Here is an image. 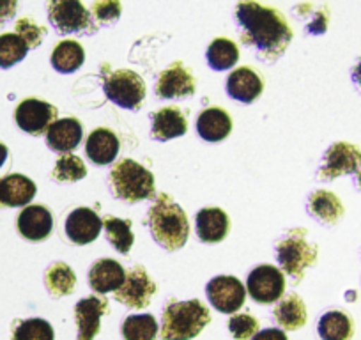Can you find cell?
I'll return each instance as SVG.
<instances>
[{
  "instance_id": "21",
  "label": "cell",
  "mask_w": 361,
  "mask_h": 340,
  "mask_svg": "<svg viewBox=\"0 0 361 340\" xmlns=\"http://www.w3.org/2000/svg\"><path fill=\"white\" fill-rule=\"evenodd\" d=\"M195 227L200 241L220 243L227 238L231 221H228L227 213L220 207H204L197 213Z\"/></svg>"
},
{
  "instance_id": "3",
  "label": "cell",
  "mask_w": 361,
  "mask_h": 340,
  "mask_svg": "<svg viewBox=\"0 0 361 340\" xmlns=\"http://www.w3.org/2000/svg\"><path fill=\"white\" fill-rule=\"evenodd\" d=\"M209 310L202 301H170L161 315V339L192 340L209 324Z\"/></svg>"
},
{
  "instance_id": "1",
  "label": "cell",
  "mask_w": 361,
  "mask_h": 340,
  "mask_svg": "<svg viewBox=\"0 0 361 340\" xmlns=\"http://www.w3.org/2000/svg\"><path fill=\"white\" fill-rule=\"evenodd\" d=\"M235 22L243 43L252 47L257 59L264 62L279 61L293 41V30L286 16L275 8L241 2L235 8Z\"/></svg>"
},
{
  "instance_id": "39",
  "label": "cell",
  "mask_w": 361,
  "mask_h": 340,
  "mask_svg": "<svg viewBox=\"0 0 361 340\" xmlns=\"http://www.w3.org/2000/svg\"><path fill=\"white\" fill-rule=\"evenodd\" d=\"M18 2L15 0H0V27L6 25L16 15Z\"/></svg>"
},
{
  "instance_id": "8",
  "label": "cell",
  "mask_w": 361,
  "mask_h": 340,
  "mask_svg": "<svg viewBox=\"0 0 361 340\" xmlns=\"http://www.w3.org/2000/svg\"><path fill=\"white\" fill-rule=\"evenodd\" d=\"M361 163V151L356 145L349 142H335L329 145L328 151L322 156V163L319 166L317 178L321 181H331V179L340 178V176L356 172Z\"/></svg>"
},
{
  "instance_id": "7",
  "label": "cell",
  "mask_w": 361,
  "mask_h": 340,
  "mask_svg": "<svg viewBox=\"0 0 361 340\" xmlns=\"http://www.w3.org/2000/svg\"><path fill=\"white\" fill-rule=\"evenodd\" d=\"M106 98L126 110H138L145 99V83L138 73L131 69L112 71L103 82Z\"/></svg>"
},
{
  "instance_id": "29",
  "label": "cell",
  "mask_w": 361,
  "mask_h": 340,
  "mask_svg": "<svg viewBox=\"0 0 361 340\" xmlns=\"http://www.w3.org/2000/svg\"><path fill=\"white\" fill-rule=\"evenodd\" d=\"M75 272L66 262H54L44 273V286L54 298L68 296L75 291Z\"/></svg>"
},
{
  "instance_id": "32",
  "label": "cell",
  "mask_w": 361,
  "mask_h": 340,
  "mask_svg": "<svg viewBox=\"0 0 361 340\" xmlns=\"http://www.w3.org/2000/svg\"><path fill=\"white\" fill-rule=\"evenodd\" d=\"M124 340H156L158 322L151 314H137L126 317L121 328Z\"/></svg>"
},
{
  "instance_id": "11",
  "label": "cell",
  "mask_w": 361,
  "mask_h": 340,
  "mask_svg": "<svg viewBox=\"0 0 361 340\" xmlns=\"http://www.w3.org/2000/svg\"><path fill=\"white\" fill-rule=\"evenodd\" d=\"M206 294L214 310L221 314H234L245 305L246 289L235 277L220 275L209 280Z\"/></svg>"
},
{
  "instance_id": "41",
  "label": "cell",
  "mask_w": 361,
  "mask_h": 340,
  "mask_svg": "<svg viewBox=\"0 0 361 340\" xmlns=\"http://www.w3.org/2000/svg\"><path fill=\"white\" fill-rule=\"evenodd\" d=\"M350 78H353L354 85L361 91V57L357 59V62L353 66V69H350Z\"/></svg>"
},
{
  "instance_id": "4",
  "label": "cell",
  "mask_w": 361,
  "mask_h": 340,
  "mask_svg": "<svg viewBox=\"0 0 361 340\" xmlns=\"http://www.w3.org/2000/svg\"><path fill=\"white\" fill-rule=\"evenodd\" d=\"M110 186L116 199L128 204L142 202L154 195V176L140 163L124 158L110 172Z\"/></svg>"
},
{
  "instance_id": "27",
  "label": "cell",
  "mask_w": 361,
  "mask_h": 340,
  "mask_svg": "<svg viewBox=\"0 0 361 340\" xmlns=\"http://www.w3.org/2000/svg\"><path fill=\"white\" fill-rule=\"evenodd\" d=\"M83 61H85V50L76 41H61L57 47L51 51L50 62L54 66L55 71L62 73V75H69L75 73L76 69L82 68Z\"/></svg>"
},
{
  "instance_id": "43",
  "label": "cell",
  "mask_w": 361,
  "mask_h": 340,
  "mask_svg": "<svg viewBox=\"0 0 361 340\" xmlns=\"http://www.w3.org/2000/svg\"><path fill=\"white\" fill-rule=\"evenodd\" d=\"M353 181H354V186H356L357 190H361V163L356 169V172L353 174Z\"/></svg>"
},
{
  "instance_id": "14",
  "label": "cell",
  "mask_w": 361,
  "mask_h": 340,
  "mask_svg": "<svg viewBox=\"0 0 361 340\" xmlns=\"http://www.w3.org/2000/svg\"><path fill=\"white\" fill-rule=\"evenodd\" d=\"M109 314V300L99 296H87L76 303L75 321L78 326L76 340H92L99 333L102 317Z\"/></svg>"
},
{
  "instance_id": "34",
  "label": "cell",
  "mask_w": 361,
  "mask_h": 340,
  "mask_svg": "<svg viewBox=\"0 0 361 340\" xmlns=\"http://www.w3.org/2000/svg\"><path fill=\"white\" fill-rule=\"evenodd\" d=\"M13 340H55V333L50 322L41 317H32L15 322Z\"/></svg>"
},
{
  "instance_id": "12",
  "label": "cell",
  "mask_w": 361,
  "mask_h": 340,
  "mask_svg": "<svg viewBox=\"0 0 361 340\" xmlns=\"http://www.w3.org/2000/svg\"><path fill=\"white\" fill-rule=\"evenodd\" d=\"M156 293V284L147 275L144 266H135L126 273V280L116 291L117 301L128 308H145Z\"/></svg>"
},
{
  "instance_id": "20",
  "label": "cell",
  "mask_w": 361,
  "mask_h": 340,
  "mask_svg": "<svg viewBox=\"0 0 361 340\" xmlns=\"http://www.w3.org/2000/svg\"><path fill=\"white\" fill-rule=\"evenodd\" d=\"M151 137L158 142L172 140V138L183 137L188 131L185 114L176 107L161 109L151 117Z\"/></svg>"
},
{
  "instance_id": "38",
  "label": "cell",
  "mask_w": 361,
  "mask_h": 340,
  "mask_svg": "<svg viewBox=\"0 0 361 340\" xmlns=\"http://www.w3.org/2000/svg\"><path fill=\"white\" fill-rule=\"evenodd\" d=\"M92 16L99 22V25H112L121 16L119 2H94L92 4Z\"/></svg>"
},
{
  "instance_id": "15",
  "label": "cell",
  "mask_w": 361,
  "mask_h": 340,
  "mask_svg": "<svg viewBox=\"0 0 361 340\" xmlns=\"http://www.w3.org/2000/svg\"><path fill=\"white\" fill-rule=\"evenodd\" d=\"M66 236L75 245H89L96 241L103 229V220L89 207H76L66 218Z\"/></svg>"
},
{
  "instance_id": "42",
  "label": "cell",
  "mask_w": 361,
  "mask_h": 340,
  "mask_svg": "<svg viewBox=\"0 0 361 340\" xmlns=\"http://www.w3.org/2000/svg\"><path fill=\"white\" fill-rule=\"evenodd\" d=\"M8 154H9L8 147L0 142V169H2V165H4L6 159H8Z\"/></svg>"
},
{
  "instance_id": "25",
  "label": "cell",
  "mask_w": 361,
  "mask_h": 340,
  "mask_svg": "<svg viewBox=\"0 0 361 340\" xmlns=\"http://www.w3.org/2000/svg\"><path fill=\"white\" fill-rule=\"evenodd\" d=\"M232 121L225 110L206 109L197 119V133L206 142H221L231 135Z\"/></svg>"
},
{
  "instance_id": "28",
  "label": "cell",
  "mask_w": 361,
  "mask_h": 340,
  "mask_svg": "<svg viewBox=\"0 0 361 340\" xmlns=\"http://www.w3.org/2000/svg\"><path fill=\"white\" fill-rule=\"evenodd\" d=\"M317 333L321 340H350L353 321L342 310H329L319 319Z\"/></svg>"
},
{
  "instance_id": "16",
  "label": "cell",
  "mask_w": 361,
  "mask_h": 340,
  "mask_svg": "<svg viewBox=\"0 0 361 340\" xmlns=\"http://www.w3.org/2000/svg\"><path fill=\"white\" fill-rule=\"evenodd\" d=\"M83 137V126L75 117L57 119L47 131V145L55 152L69 154L78 147Z\"/></svg>"
},
{
  "instance_id": "35",
  "label": "cell",
  "mask_w": 361,
  "mask_h": 340,
  "mask_svg": "<svg viewBox=\"0 0 361 340\" xmlns=\"http://www.w3.org/2000/svg\"><path fill=\"white\" fill-rule=\"evenodd\" d=\"M55 181L59 183H76L87 176V166L82 162V158L75 154H62L55 163L54 170H51Z\"/></svg>"
},
{
  "instance_id": "44",
  "label": "cell",
  "mask_w": 361,
  "mask_h": 340,
  "mask_svg": "<svg viewBox=\"0 0 361 340\" xmlns=\"http://www.w3.org/2000/svg\"><path fill=\"white\" fill-rule=\"evenodd\" d=\"M0 181H2V178H0ZM0 207H2V204H0Z\"/></svg>"
},
{
  "instance_id": "9",
  "label": "cell",
  "mask_w": 361,
  "mask_h": 340,
  "mask_svg": "<svg viewBox=\"0 0 361 340\" xmlns=\"http://www.w3.org/2000/svg\"><path fill=\"white\" fill-rule=\"evenodd\" d=\"M246 289L257 303H276L286 293V279H283V273L275 266H257L248 275Z\"/></svg>"
},
{
  "instance_id": "18",
  "label": "cell",
  "mask_w": 361,
  "mask_h": 340,
  "mask_svg": "<svg viewBox=\"0 0 361 340\" xmlns=\"http://www.w3.org/2000/svg\"><path fill=\"white\" fill-rule=\"evenodd\" d=\"M54 217L44 206H27L18 217V232L29 241H43L51 234Z\"/></svg>"
},
{
  "instance_id": "24",
  "label": "cell",
  "mask_w": 361,
  "mask_h": 340,
  "mask_svg": "<svg viewBox=\"0 0 361 340\" xmlns=\"http://www.w3.org/2000/svg\"><path fill=\"white\" fill-rule=\"evenodd\" d=\"M85 152L96 165H109L119 154V138L109 128H98L87 138Z\"/></svg>"
},
{
  "instance_id": "2",
  "label": "cell",
  "mask_w": 361,
  "mask_h": 340,
  "mask_svg": "<svg viewBox=\"0 0 361 340\" xmlns=\"http://www.w3.org/2000/svg\"><path fill=\"white\" fill-rule=\"evenodd\" d=\"M147 224L154 241L169 252L183 248L188 241V217L170 195L161 193L156 197L154 204L149 207Z\"/></svg>"
},
{
  "instance_id": "17",
  "label": "cell",
  "mask_w": 361,
  "mask_h": 340,
  "mask_svg": "<svg viewBox=\"0 0 361 340\" xmlns=\"http://www.w3.org/2000/svg\"><path fill=\"white\" fill-rule=\"evenodd\" d=\"M262 80L252 68H238L227 78V95L239 103H253L262 95Z\"/></svg>"
},
{
  "instance_id": "36",
  "label": "cell",
  "mask_w": 361,
  "mask_h": 340,
  "mask_svg": "<svg viewBox=\"0 0 361 340\" xmlns=\"http://www.w3.org/2000/svg\"><path fill=\"white\" fill-rule=\"evenodd\" d=\"M15 29H16V34L25 41L29 50L39 47V44L43 43L44 36H47V29L37 25L32 18H20L18 22H16Z\"/></svg>"
},
{
  "instance_id": "40",
  "label": "cell",
  "mask_w": 361,
  "mask_h": 340,
  "mask_svg": "<svg viewBox=\"0 0 361 340\" xmlns=\"http://www.w3.org/2000/svg\"><path fill=\"white\" fill-rule=\"evenodd\" d=\"M252 340H287V335L280 328H267L262 332H257Z\"/></svg>"
},
{
  "instance_id": "6",
  "label": "cell",
  "mask_w": 361,
  "mask_h": 340,
  "mask_svg": "<svg viewBox=\"0 0 361 340\" xmlns=\"http://www.w3.org/2000/svg\"><path fill=\"white\" fill-rule=\"evenodd\" d=\"M48 20L57 30V34H83L92 36L98 25L85 6L76 0H54L48 4Z\"/></svg>"
},
{
  "instance_id": "5",
  "label": "cell",
  "mask_w": 361,
  "mask_h": 340,
  "mask_svg": "<svg viewBox=\"0 0 361 340\" xmlns=\"http://www.w3.org/2000/svg\"><path fill=\"white\" fill-rule=\"evenodd\" d=\"M276 261L286 275L301 282L308 268L317 261V246L307 239L305 229H290L276 243Z\"/></svg>"
},
{
  "instance_id": "22",
  "label": "cell",
  "mask_w": 361,
  "mask_h": 340,
  "mask_svg": "<svg viewBox=\"0 0 361 340\" xmlns=\"http://www.w3.org/2000/svg\"><path fill=\"white\" fill-rule=\"evenodd\" d=\"M307 210L312 218H315L319 224L328 225V227L338 224L343 218V213H345L343 204L340 202L338 197L335 193L328 192V190H317V192L312 193L308 197Z\"/></svg>"
},
{
  "instance_id": "13",
  "label": "cell",
  "mask_w": 361,
  "mask_h": 340,
  "mask_svg": "<svg viewBox=\"0 0 361 340\" xmlns=\"http://www.w3.org/2000/svg\"><path fill=\"white\" fill-rule=\"evenodd\" d=\"M197 83L188 68L173 62L169 68L159 73L156 82V96L159 99H183L195 95Z\"/></svg>"
},
{
  "instance_id": "10",
  "label": "cell",
  "mask_w": 361,
  "mask_h": 340,
  "mask_svg": "<svg viewBox=\"0 0 361 340\" xmlns=\"http://www.w3.org/2000/svg\"><path fill=\"white\" fill-rule=\"evenodd\" d=\"M15 121L25 133L39 137L57 121V109L37 98H27L16 107Z\"/></svg>"
},
{
  "instance_id": "26",
  "label": "cell",
  "mask_w": 361,
  "mask_h": 340,
  "mask_svg": "<svg viewBox=\"0 0 361 340\" xmlns=\"http://www.w3.org/2000/svg\"><path fill=\"white\" fill-rule=\"evenodd\" d=\"M273 317H275L276 324L282 326L283 329L294 332V329L303 328L307 322V307L298 294H289V296L279 300L275 310H273Z\"/></svg>"
},
{
  "instance_id": "33",
  "label": "cell",
  "mask_w": 361,
  "mask_h": 340,
  "mask_svg": "<svg viewBox=\"0 0 361 340\" xmlns=\"http://www.w3.org/2000/svg\"><path fill=\"white\" fill-rule=\"evenodd\" d=\"M29 54V47L16 32H6L0 36V68L9 69L22 62Z\"/></svg>"
},
{
  "instance_id": "37",
  "label": "cell",
  "mask_w": 361,
  "mask_h": 340,
  "mask_svg": "<svg viewBox=\"0 0 361 340\" xmlns=\"http://www.w3.org/2000/svg\"><path fill=\"white\" fill-rule=\"evenodd\" d=\"M228 329L235 340H248L253 339L255 333L259 332V322L248 314H235L228 321Z\"/></svg>"
},
{
  "instance_id": "19",
  "label": "cell",
  "mask_w": 361,
  "mask_h": 340,
  "mask_svg": "<svg viewBox=\"0 0 361 340\" xmlns=\"http://www.w3.org/2000/svg\"><path fill=\"white\" fill-rule=\"evenodd\" d=\"M126 280V272L123 266L114 259H99L90 266L89 284L90 289L98 294H106L110 291L116 293Z\"/></svg>"
},
{
  "instance_id": "31",
  "label": "cell",
  "mask_w": 361,
  "mask_h": 340,
  "mask_svg": "<svg viewBox=\"0 0 361 340\" xmlns=\"http://www.w3.org/2000/svg\"><path fill=\"white\" fill-rule=\"evenodd\" d=\"M103 229H105L106 239H109L110 245L119 253L126 255L135 241L133 232H131V221L123 220V218L106 217L103 220Z\"/></svg>"
},
{
  "instance_id": "30",
  "label": "cell",
  "mask_w": 361,
  "mask_h": 340,
  "mask_svg": "<svg viewBox=\"0 0 361 340\" xmlns=\"http://www.w3.org/2000/svg\"><path fill=\"white\" fill-rule=\"evenodd\" d=\"M206 59L211 69L227 71V69L234 68L239 59L238 44L231 40H225V37H218L207 48Z\"/></svg>"
},
{
  "instance_id": "23",
  "label": "cell",
  "mask_w": 361,
  "mask_h": 340,
  "mask_svg": "<svg viewBox=\"0 0 361 340\" xmlns=\"http://www.w3.org/2000/svg\"><path fill=\"white\" fill-rule=\"evenodd\" d=\"M32 179L22 174H9L0 181V204L8 207H23L36 195Z\"/></svg>"
}]
</instances>
